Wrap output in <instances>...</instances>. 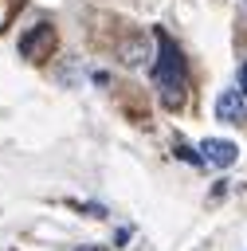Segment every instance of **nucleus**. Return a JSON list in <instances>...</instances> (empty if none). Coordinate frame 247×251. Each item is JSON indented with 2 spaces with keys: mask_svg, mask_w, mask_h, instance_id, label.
<instances>
[{
  "mask_svg": "<svg viewBox=\"0 0 247 251\" xmlns=\"http://www.w3.org/2000/svg\"><path fill=\"white\" fill-rule=\"evenodd\" d=\"M157 47H161V59L153 67V82H157L165 106H180V98H184V55L165 31H157Z\"/></svg>",
  "mask_w": 247,
  "mask_h": 251,
  "instance_id": "obj_1",
  "label": "nucleus"
},
{
  "mask_svg": "<svg viewBox=\"0 0 247 251\" xmlns=\"http://www.w3.org/2000/svg\"><path fill=\"white\" fill-rule=\"evenodd\" d=\"M200 157H204L208 165H216V169H227V165H235L239 149H235V141H223V137H208V141H200Z\"/></svg>",
  "mask_w": 247,
  "mask_h": 251,
  "instance_id": "obj_2",
  "label": "nucleus"
},
{
  "mask_svg": "<svg viewBox=\"0 0 247 251\" xmlns=\"http://www.w3.org/2000/svg\"><path fill=\"white\" fill-rule=\"evenodd\" d=\"M216 118L220 122H243L247 118V94L235 86V90H223L216 98Z\"/></svg>",
  "mask_w": 247,
  "mask_h": 251,
  "instance_id": "obj_3",
  "label": "nucleus"
},
{
  "mask_svg": "<svg viewBox=\"0 0 247 251\" xmlns=\"http://www.w3.org/2000/svg\"><path fill=\"white\" fill-rule=\"evenodd\" d=\"M239 90L247 94V63H243V71H239Z\"/></svg>",
  "mask_w": 247,
  "mask_h": 251,
  "instance_id": "obj_4",
  "label": "nucleus"
}]
</instances>
